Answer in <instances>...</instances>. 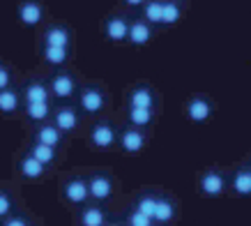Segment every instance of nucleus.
Wrapping results in <instances>:
<instances>
[{"label": "nucleus", "instance_id": "obj_1", "mask_svg": "<svg viewBox=\"0 0 251 226\" xmlns=\"http://www.w3.org/2000/svg\"><path fill=\"white\" fill-rule=\"evenodd\" d=\"M198 189L205 198H219L228 189V175L221 169H205L198 175Z\"/></svg>", "mask_w": 251, "mask_h": 226}, {"label": "nucleus", "instance_id": "obj_2", "mask_svg": "<svg viewBox=\"0 0 251 226\" xmlns=\"http://www.w3.org/2000/svg\"><path fill=\"white\" fill-rule=\"evenodd\" d=\"M184 113H187V118H189L194 125H203L212 118L214 113V102L207 95H194V97L187 102L184 106Z\"/></svg>", "mask_w": 251, "mask_h": 226}, {"label": "nucleus", "instance_id": "obj_3", "mask_svg": "<svg viewBox=\"0 0 251 226\" xmlns=\"http://www.w3.org/2000/svg\"><path fill=\"white\" fill-rule=\"evenodd\" d=\"M62 194H65V198H67L72 205L85 203V201L90 198V194H88V180H83V178H72V180L65 182Z\"/></svg>", "mask_w": 251, "mask_h": 226}, {"label": "nucleus", "instance_id": "obj_4", "mask_svg": "<svg viewBox=\"0 0 251 226\" xmlns=\"http://www.w3.org/2000/svg\"><path fill=\"white\" fill-rule=\"evenodd\" d=\"M115 129L108 125V122H97L95 127L90 129V143L95 145V148H99V150H106V148H111V145L115 143Z\"/></svg>", "mask_w": 251, "mask_h": 226}, {"label": "nucleus", "instance_id": "obj_5", "mask_svg": "<svg viewBox=\"0 0 251 226\" xmlns=\"http://www.w3.org/2000/svg\"><path fill=\"white\" fill-rule=\"evenodd\" d=\"M78 104H81V109H83L85 113L95 115V113H99L104 109L106 99H104V92L99 90V88H85V90L81 92V97H78Z\"/></svg>", "mask_w": 251, "mask_h": 226}, {"label": "nucleus", "instance_id": "obj_6", "mask_svg": "<svg viewBox=\"0 0 251 226\" xmlns=\"http://www.w3.org/2000/svg\"><path fill=\"white\" fill-rule=\"evenodd\" d=\"M120 145L125 152H129V155H138V152L145 148V134L141 129L136 127H129L125 129L120 134Z\"/></svg>", "mask_w": 251, "mask_h": 226}, {"label": "nucleus", "instance_id": "obj_7", "mask_svg": "<svg viewBox=\"0 0 251 226\" xmlns=\"http://www.w3.org/2000/svg\"><path fill=\"white\" fill-rule=\"evenodd\" d=\"M88 194L95 198V201H106L108 196L113 194V182L108 175H92L88 180Z\"/></svg>", "mask_w": 251, "mask_h": 226}, {"label": "nucleus", "instance_id": "obj_8", "mask_svg": "<svg viewBox=\"0 0 251 226\" xmlns=\"http://www.w3.org/2000/svg\"><path fill=\"white\" fill-rule=\"evenodd\" d=\"M74 88H76V83L69 74H55L51 79V85H49V92L55 95L58 99H69L74 95Z\"/></svg>", "mask_w": 251, "mask_h": 226}, {"label": "nucleus", "instance_id": "obj_9", "mask_svg": "<svg viewBox=\"0 0 251 226\" xmlns=\"http://www.w3.org/2000/svg\"><path fill=\"white\" fill-rule=\"evenodd\" d=\"M127 39H129L134 46H145L150 39H152V28H150V23H145L143 19H141V21H131L129 30H127Z\"/></svg>", "mask_w": 251, "mask_h": 226}, {"label": "nucleus", "instance_id": "obj_10", "mask_svg": "<svg viewBox=\"0 0 251 226\" xmlns=\"http://www.w3.org/2000/svg\"><path fill=\"white\" fill-rule=\"evenodd\" d=\"M44 16V9L37 0H25L19 5V19H21L23 26H37Z\"/></svg>", "mask_w": 251, "mask_h": 226}, {"label": "nucleus", "instance_id": "obj_11", "mask_svg": "<svg viewBox=\"0 0 251 226\" xmlns=\"http://www.w3.org/2000/svg\"><path fill=\"white\" fill-rule=\"evenodd\" d=\"M53 125L58 132H62V134H67V132H74V129L78 127V115L74 109H69V106H65V109H58L53 115Z\"/></svg>", "mask_w": 251, "mask_h": 226}, {"label": "nucleus", "instance_id": "obj_12", "mask_svg": "<svg viewBox=\"0 0 251 226\" xmlns=\"http://www.w3.org/2000/svg\"><path fill=\"white\" fill-rule=\"evenodd\" d=\"M228 187L235 196H251V185H249V173H247V166L235 169L228 178Z\"/></svg>", "mask_w": 251, "mask_h": 226}, {"label": "nucleus", "instance_id": "obj_13", "mask_svg": "<svg viewBox=\"0 0 251 226\" xmlns=\"http://www.w3.org/2000/svg\"><path fill=\"white\" fill-rule=\"evenodd\" d=\"M127 30H129V23L125 21L122 16H111L104 23V32L111 42H125L127 39Z\"/></svg>", "mask_w": 251, "mask_h": 226}, {"label": "nucleus", "instance_id": "obj_14", "mask_svg": "<svg viewBox=\"0 0 251 226\" xmlns=\"http://www.w3.org/2000/svg\"><path fill=\"white\" fill-rule=\"evenodd\" d=\"M129 109H154V95L148 85H138L129 92Z\"/></svg>", "mask_w": 251, "mask_h": 226}, {"label": "nucleus", "instance_id": "obj_15", "mask_svg": "<svg viewBox=\"0 0 251 226\" xmlns=\"http://www.w3.org/2000/svg\"><path fill=\"white\" fill-rule=\"evenodd\" d=\"M175 215H177V208H175V203L171 201V198H159L157 201V210H154L152 215V222L154 224H171L175 219Z\"/></svg>", "mask_w": 251, "mask_h": 226}, {"label": "nucleus", "instance_id": "obj_16", "mask_svg": "<svg viewBox=\"0 0 251 226\" xmlns=\"http://www.w3.org/2000/svg\"><path fill=\"white\" fill-rule=\"evenodd\" d=\"M62 141V132L55 129V125H42V127L35 132V143L49 145V148H58Z\"/></svg>", "mask_w": 251, "mask_h": 226}, {"label": "nucleus", "instance_id": "obj_17", "mask_svg": "<svg viewBox=\"0 0 251 226\" xmlns=\"http://www.w3.org/2000/svg\"><path fill=\"white\" fill-rule=\"evenodd\" d=\"M69 39L72 37H69V30L65 26H51L44 32V46H62V49H67Z\"/></svg>", "mask_w": 251, "mask_h": 226}, {"label": "nucleus", "instance_id": "obj_18", "mask_svg": "<svg viewBox=\"0 0 251 226\" xmlns=\"http://www.w3.org/2000/svg\"><path fill=\"white\" fill-rule=\"evenodd\" d=\"M19 171H21L23 178H28V180H37V178H42L46 171L44 164H39L35 157H30V155H25V157L21 159V164H19Z\"/></svg>", "mask_w": 251, "mask_h": 226}, {"label": "nucleus", "instance_id": "obj_19", "mask_svg": "<svg viewBox=\"0 0 251 226\" xmlns=\"http://www.w3.org/2000/svg\"><path fill=\"white\" fill-rule=\"evenodd\" d=\"M182 19V7L175 0H164L161 2V26H175Z\"/></svg>", "mask_w": 251, "mask_h": 226}, {"label": "nucleus", "instance_id": "obj_20", "mask_svg": "<svg viewBox=\"0 0 251 226\" xmlns=\"http://www.w3.org/2000/svg\"><path fill=\"white\" fill-rule=\"evenodd\" d=\"M25 104H37V102H49V88L42 81H32L25 85Z\"/></svg>", "mask_w": 251, "mask_h": 226}, {"label": "nucleus", "instance_id": "obj_21", "mask_svg": "<svg viewBox=\"0 0 251 226\" xmlns=\"http://www.w3.org/2000/svg\"><path fill=\"white\" fill-rule=\"evenodd\" d=\"M81 226H106V212L97 208V205H90L81 212Z\"/></svg>", "mask_w": 251, "mask_h": 226}, {"label": "nucleus", "instance_id": "obj_22", "mask_svg": "<svg viewBox=\"0 0 251 226\" xmlns=\"http://www.w3.org/2000/svg\"><path fill=\"white\" fill-rule=\"evenodd\" d=\"M127 118H129V122L136 129L148 127L154 118V109H129V111H127Z\"/></svg>", "mask_w": 251, "mask_h": 226}, {"label": "nucleus", "instance_id": "obj_23", "mask_svg": "<svg viewBox=\"0 0 251 226\" xmlns=\"http://www.w3.org/2000/svg\"><path fill=\"white\" fill-rule=\"evenodd\" d=\"M161 2L164 0H145L143 5V21L150 26H161Z\"/></svg>", "mask_w": 251, "mask_h": 226}, {"label": "nucleus", "instance_id": "obj_24", "mask_svg": "<svg viewBox=\"0 0 251 226\" xmlns=\"http://www.w3.org/2000/svg\"><path fill=\"white\" fill-rule=\"evenodd\" d=\"M42 56H44V60L49 62V65H65L69 58V49H62V46H44Z\"/></svg>", "mask_w": 251, "mask_h": 226}, {"label": "nucleus", "instance_id": "obj_25", "mask_svg": "<svg viewBox=\"0 0 251 226\" xmlns=\"http://www.w3.org/2000/svg\"><path fill=\"white\" fill-rule=\"evenodd\" d=\"M25 115L35 122H44L51 115V106L49 102H37V104H25Z\"/></svg>", "mask_w": 251, "mask_h": 226}, {"label": "nucleus", "instance_id": "obj_26", "mask_svg": "<svg viewBox=\"0 0 251 226\" xmlns=\"http://www.w3.org/2000/svg\"><path fill=\"white\" fill-rule=\"evenodd\" d=\"M30 157H35L39 164H51L55 159V148H49V145H42V143H35L30 148Z\"/></svg>", "mask_w": 251, "mask_h": 226}, {"label": "nucleus", "instance_id": "obj_27", "mask_svg": "<svg viewBox=\"0 0 251 226\" xmlns=\"http://www.w3.org/2000/svg\"><path fill=\"white\" fill-rule=\"evenodd\" d=\"M157 201H159V196H154V194H143V196H141V198L136 201V208H134V210L143 212V215H148V217L152 219L154 210H157Z\"/></svg>", "mask_w": 251, "mask_h": 226}, {"label": "nucleus", "instance_id": "obj_28", "mask_svg": "<svg viewBox=\"0 0 251 226\" xmlns=\"http://www.w3.org/2000/svg\"><path fill=\"white\" fill-rule=\"evenodd\" d=\"M19 109V95L14 90H0V111L2 113H14Z\"/></svg>", "mask_w": 251, "mask_h": 226}, {"label": "nucleus", "instance_id": "obj_29", "mask_svg": "<svg viewBox=\"0 0 251 226\" xmlns=\"http://www.w3.org/2000/svg\"><path fill=\"white\" fill-rule=\"evenodd\" d=\"M129 226H154V222L148 217V215H143V212L131 210L129 212Z\"/></svg>", "mask_w": 251, "mask_h": 226}, {"label": "nucleus", "instance_id": "obj_30", "mask_svg": "<svg viewBox=\"0 0 251 226\" xmlns=\"http://www.w3.org/2000/svg\"><path fill=\"white\" fill-rule=\"evenodd\" d=\"M12 212V196L7 192H0V217H7Z\"/></svg>", "mask_w": 251, "mask_h": 226}, {"label": "nucleus", "instance_id": "obj_31", "mask_svg": "<svg viewBox=\"0 0 251 226\" xmlns=\"http://www.w3.org/2000/svg\"><path fill=\"white\" fill-rule=\"evenodd\" d=\"M9 79H12V76H9V69L0 65V90H7L9 88Z\"/></svg>", "mask_w": 251, "mask_h": 226}, {"label": "nucleus", "instance_id": "obj_32", "mask_svg": "<svg viewBox=\"0 0 251 226\" xmlns=\"http://www.w3.org/2000/svg\"><path fill=\"white\" fill-rule=\"evenodd\" d=\"M5 226H28V224H25L23 217H9L7 222H5Z\"/></svg>", "mask_w": 251, "mask_h": 226}, {"label": "nucleus", "instance_id": "obj_33", "mask_svg": "<svg viewBox=\"0 0 251 226\" xmlns=\"http://www.w3.org/2000/svg\"><path fill=\"white\" fill-rule=\"evenodd\" d=\"M125 2H127L129 7H143L145 5V0H125Z\"/></svg>", "mask_w": 251, "mask_h": 226}, {"label": "nucleus", "instance_id": "obj_34", "mask_svg": "<svg viewBox=\"0 0 251 226\" xmlns=\"http://www.w3.org/2000/svg\"><path fill=\"white\" fill-rule=\"evenodd\" d=\"M247 173H249V185H251V169L249 166H247Z\"/></svg>", "mask_w": 251, "mask_h": 226}, {"label": "nucleus", "instance_id": "obj_35", "mask_svg": "<svg viewBox=\"0 0 251 226\" xmlns=\"http://www.w3.org/2000/svg\"><path fill=\"white\" fill-rule=\"evenodd\" d=\"M106 226H120V224H106Z\"/></svg>", "mask_w": 251, "mask_h": 226}, {"label": "nucleus", "instance_id": "obj_36", "mask_svg": "<svg viewBox=\"0 0 251 226\" xmlns=\"http://www.w3.org/2000/svg\"><path fill=\"white\" fill-rule=\"evenodd\" d=\"M249 169H251V162H249Z\"/></svg>", "mask_w": 251, "mask_h": 226}, {"label": "nucleus", "instance_id": "obj_37", "mask_svg": "<svg viewBox=\"0 0 251 226\" xmlns=\"http://www.w3.org/2000/svg\"><path fill=\"white\" fill-rule=\"evenodd\" d=\"M175 2H180V0H175Z\"/></svg>", "mask_w": 251, "mask_h": 226}]
</instances>
